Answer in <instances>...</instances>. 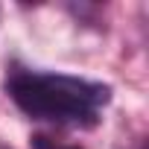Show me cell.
<instances>
[{"label": "cell", "instance_id": "obj_1", "mask_svg": "<svg viewBox=\"0 0 149 149\" xmlns=\"http://www.w3.org/2000/svg\"><path fill=\"white\" fill-rule=\"evenodd\" d=\"M6 91L32 120L70 126H94L100 120V108L111 100L108 85L41 70H15L6 82Z\"/></svg>", "mask_w": 149, "mask_h": 149}, {"label": "cell", "instance_id": "obj_2", "mask_svg": "<svg viewBox=\"0 0 149 149\" xmlns=\"http://www.w3.org/2000/svg\"><path fill=\"white\" fill-rule=\"evenodd\" d=\"M32 149H79V146H61V143H56V140H50L44 134H35L32 137Z\"/></svg>", "mask_w": 149, "mask_h": 149}]
</instances>
